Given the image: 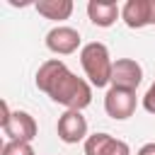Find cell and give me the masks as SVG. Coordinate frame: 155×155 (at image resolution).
<instances>
[{"instance_id": "obj_4", "label": "cell", "mask_w": 155, "mask_h": 155, "mask_svg": "<svg viewBox=\"0 0 155 155\" xmlns=\"http://www.w3.org/2000/svg\"><path fill=\"white\" fill-rule=\"evenodd\" d=\"M138 107V99H136V92L133 90H124V87H109L107 94H104V111L116 119V121H126L133 116Z\"/></svg>"}, {"instance_id": "obj_1", "label": "cell", "mask_w": 155, "mask_h": 155, "mask_svg": "<svg viewBox=\"0 0 155 155\" xmlns=\"http://www.w3.org/2000/svg\"><path fill=\"white\" fill-rule=\"evenodd\" d=\"M36 87L46 92L56 104H63L65 109L82 111L92 102V85L82 78H78L61 58L44 61L36 70Z\"/></svg>"}, {"instance_id": "obj_14", "label": "cell", "mask_w": 155, "mask_h": 155, "mask_svg": "<svg viewBox=\"0 0 155 155\" xmlns=\"http://www.w3.org/2000/svg\"><path fill=\"white\" fill-rule=\"evenodd\" d=\"M136 155H155V143H145Z\"/></svg>"}, {"instance_id": "obj_12", "label": "cell", "mask_w": 155, "mask_h": 155, "mask_svg": "<svg viewBox=\"0 0 155 155\" xmlns=\"http://www.w3.org/2000/svg\"><path fill=\"white\" fill-rule=\"evenodd\" d=\"M0 155H36V153H34L31 143H24V140H5Z\"/></svg>"}, {"instance_id": "obj_2", "label": "cell", "mask_w": 155, "mask_h": 155, "mask_svg": "<svg viewBox=\"0 0 155 155\" xmlns=\"http://www.w3.org/2000/svg\"><path fill=\"white\" fill-rule=\"evenodd\" d=\"M80 63L92 87H107L111 85V70L114 61L109 56V48L102 41H90L80 48Z\"/></svg>"}, {"instance_id": "obj_6", "label": "cell", "mask_w": 155, "mask_h": 155, "mask_svg": "<svg viewBox=\"0 0 155 155\" xmlns=\"http://www.w3.org/2000/svg\"><path fill=\"white\" fill-rule=\"evenodd\" d=\"M121 19L131 29H143L155 24V0H128L121 7Z\"/></svg>"}, {"instance_id": "obj_8", "label": "cell", "mask_w": 155, "mask_h": 155, "mask_svg": "<svg viewBox=\"0 0 155 155\" xmlns=\"http://www.w3.org/2000/svg\"><path fill=\"white\" fill-rule=\"evenodd\" d=\"M143 82V68L138 61L133 58H116L114 61V70H111V85L114 87H124V90H133Z\"/></svg>"}, {"instance_id": "obj_5", "label": "cell", "mask_w": 155, "mask_h": 155, "mask_svg": "<svg viewBox=\"0 0 155 155\" xmlns=\"http://www.w3.org/2000/svg\"><path fill=\"white\" fill-rule=\"evenodd\" d=\"M56 131H58V138H61L63 143H68V145L80 143V140H87V119L82 116V111L65 109V111L58 116Z\"/></svg>"}, {"instance_id": "obj_10", "label": "cell", "mask_w": 155, "mask_h": 155, "mask_svg": "<svg viewBox=\"0 0 155 155\" xmlns=\"http://www.w3.org/2000/svg\"><path fill=\"white\" fill-rule=\"evenodd\" d=\"M87 17L97 27H111L121 17V7L114 0H90L87 2Z\"/></svg>"}, {"instance_id": "obj_13", "label": "cell", "mask_w": 155, "mask_h": 155, "mask_svg": "<svg viewBox=\"0 0 155 155\" xmlns=\"http://www.w3.org/2000/svg\"><path fill=\"white\" fill-rule=\"evenodd\" d=\"M143 109L148 114H155V82L148 87V92L143 94Z\"/></svg>"}, {"instance_id": "obj_11", "label": "cell", "mask_w": 155, "mask_h": 155, "mask_svg": "<svg viewBox=\"0 0 155 155\" xmlns=\"http://www.w3.org/2000/svg\"><path fill=\"white\" fill-rule=\"evenodd\" d=\"M34 7H36V12L41 17L56 19V22L68 19L73 15V0H39Z\"/></svg>"}, {"instance_id": "obj_9", "label": "cell", "mask_w": 155, "mask_h": 155, "mask_svg": "<svg viewBox=\"0 0 155 155\" xmlns=\"http://www.w3.org/2000/svg\"><path fill=\"white\" fill-rule=\"evenodd\" d=\"M85 155H131V148L109 133H92L85 140Z\"/></svg>"}, {"instance_id": "obj_3", "label": "cell", "mask_w": 155, "mask_h": 155, "mask_svg": "<svg viewBox=\"0 0 155 155\" xmlns=\"http://www.w3.org/2000/svg\"><path fill=\"white\" fill-rule=\"evenodd\" d=\"M2 119H0V128L7 136V140H24L31 143L39 133V126L34 121V116L29 111H10V104L2 99Z\"/></svg>"}, {"instance_id": "obj_7", "label": "cell", "mask_w": 155, "mask_h": 155, "mask_svg": "<svg viewBox=\"0 0 155 155\" xmlns=\"http://www.w3.org/2000/svg\"><path fill=\"white\" fill-rule=\"evenodd\" d=\"M46 46L56 56H70V53H75L80 48V31L73 29V27L58 24L46 34Z\"/></svg>"}]
</instances>
